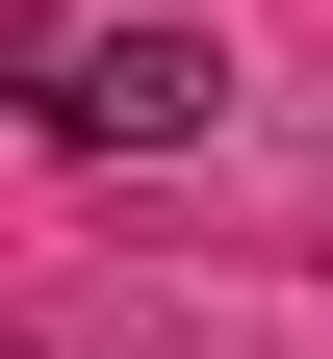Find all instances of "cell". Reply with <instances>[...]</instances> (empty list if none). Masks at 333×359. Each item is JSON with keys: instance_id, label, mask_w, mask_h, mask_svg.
I'll return each instance as SVG.
<instances>
[{"instance_id": "obj_1", "label": "cell", "mask_w": 333, "mask_h": 359, "mask_svg": "<svg viewBox=\"0 0 333 359\" xmlns=\"http://www.w3.org/2000/svg\"><path fill=\"white\" fill-rule=\"evenodd\" d=\"M205 103H231L205 26H77V52H26V128H52V154H179Z\"/></svg>"}]
</instances>
